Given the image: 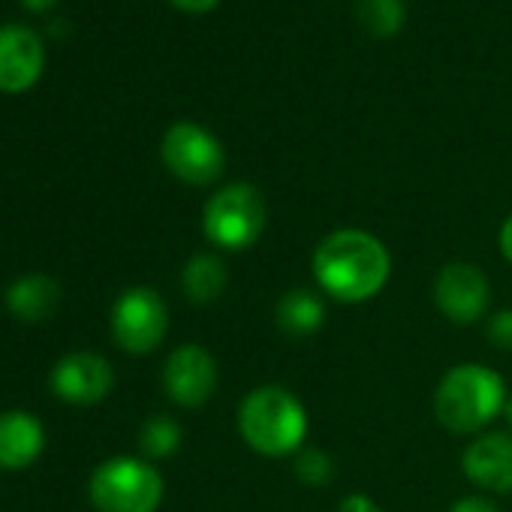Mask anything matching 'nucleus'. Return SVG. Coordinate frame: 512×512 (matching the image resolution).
Returning a JSON list of instances; mask_svg holds the SVG:
<instances>
[{"instance_id":"1","label":"nucleus","mask_w":512,"mask_h":512,"mask_svg":"<svg viewBox=\"0 0 512 512\" xmlns=\"http://www.w3.org/2000/svg\"><path fill=\"white\" fill-rule=\"evenodd\" d=\"M392 272L389 250L365 229H338L314 250V278L323 293L356 305L374 299Z\"/></svg>"},{"instance_id":"2","label":"nucleus","mask_w":512,"mask_h":512,"mask_svg":"<svg viewBox=\"0 0 512 512\" xmlns=\"http://www.w3.org/2000/svg\"><path fill=\"white\" fill-rule=\"evenodd\" d=\"M506 404V383L485 365H455L434 392V416L452 434L485 428Z\"/></svg>"},{"instance_id":"3","label":"nucleus","mask_w":512,"mask_h":512,"mask_svg":"<svg viewBox=\"0 0 512 512\" xmlns=\"http://www.w3.org/2000/svg\"><path fill=\"white\" fill-rule=\"evenodd\" d=\"M238 431L260 455H290L308 434L302 401L284 386H256L238 404Z\"/></svg>"},{"instance_id":"4","label":"nucleus","mask_w":512,"mask_h":512,"mask_svg":"<svg viewBox=\"0 0 512 512\" xmlns=\"http://www.w3.org/2000/svg\"><path fill=\"white\" fill-rule=\"evenodd\" d=\"M269 205L266 196L253 184H226L220 187L202 211V229L211 244L223 250H244L260 241L266 232Z\"/></svg>"},{"instance_id":"5","label":"nucleus","mask_w":512,"mask_h":512,"mask_svg":"<svg viewBox=\"0 0 512 512\" xmlns=\"http://www.w3.org/2000/svg\"><path fill=\"white\" fill-rule=\"evenodd\" d=\"M163 500V476L139 458H109L91 476L97 512H154Z\"/></svg>"},{"instance_id":"6","label":"nucleus","mask_w":512,"mask_h":512,"mask_svg":"<svg viewBox=\"0 0 512 512\" xmlns=\"http://www.w3.org/2000/svg\"><path fill=\"white\" fill-rule=\"evenodd\" d=\"M160 154H163L166 169L193 187H205L217 181L226 166L223 145L205 127L190 124V121H181L166 130Z\"/></svg>"},{"instance_id":"7","label":"nucleus","mask_w":512,"mask_h":512,"mask_svg":"<svg viewBox=\"0 0 512 512\" xmlns=\"http://www.w3.org/2000/svg\"><path fill=\"white\" fill-rule=\"evenodd\" d=\"M169 329L166 302L151 287H133L118 296L112 308L115 344L127 353H151L160 347Z\"/></svg>"},{"instance_id":"8","label":"nucleus","mask_w":512,"mask_h":512,"mask_svg":"<svg viewBox=\"0 0 512 512\" xmlns=\"http://www.w3.org/2000/svg\"><path fill=\"white\" fill-rule=\"evenodd\" d=\"M491 302V284L473 263H446L434 278V305L449 323H476Z\"/></svg>"},{"instance_id":"9","label":"nucleus","mask_w":512,"mask_h":512,"mask_svg":"<svg viewBox=\"0 0 512 512\" xmlns=\"http://www.w3.org/2000/svg\"><path fill=\"white\" fill-rule=\"evenodd\" d=\"M217 362L199 344L172 350L163 365V389L178 407H202L217 392Z\"/></svg>"},{"instance_id":"10","label":"nucleus","mask_w":512,"mask_h":512,"mask_svg":"<svg viewBox=\"0 0 512 512\" xmlns=\"http://www.w3.org/2000/svg\"><path fill=\"white\" fill-rule=\"evenodd\" d=\"M46 64V49L37 31L25 25H4L0 28V91L19 94L28 91Z\"/></svg>"},{"instance_id":"11","label":"nucleus","mask_w":512,"mask_h":512,"mask_svg":"<svg viewBox=\"0 0 512 512\" xmlns=\"http://www.w3.org/2000/svg\"><path fill=\"white\" fill-rule=\"evenodd\" d=\"M115 383L112 365L97 353H70L52 371V392L70 404H94Z\"/></svg>"},{"instance_id":"12","label":"nucleus","mask_w":512,"mask_h":512,"mask_svg":"<svg viewBox=\"0 0 512 512\" xmlns=\"http://www.w3.org/2000/svg\"><path fill=\"white\" fill-rule=\"evenodd\" d=\"M464 476L497 494H512V437L509 434H485L476 437L461 458Z\"/></svg>"},{"instance_id":"13","label":"nucleus","mask_w":512,"mask_h":512,"mask_svg":"<svg viewBox=\"0 0 512 512\" xmlns=\"http://www.w3.org/2000/svg\"><path fill=\"white\" fill-rule=\"evenodd\" d=\"M46 443V431L40 419H34L25 410H7L0 413V467L22 470L28 467Z\"/></svg>"},{"instance_id":"14","label":"nucleus","mask_w":512,"mask_h":512,"mask_svg":"<svg viewBox=\"0 0 512 512\" xmlns=\"http://www.w3.org/2000/svg\"><path fill=\"white\" fill-rule=\"evenodd\" d=\"M61 305V287L49 275H25L7 290V308L22 323H46Z\"/></svg>"},{"instance_id":"15","label":"nucleus","mask_w":512,"mask_h":512,"mask_svg":"<svg viewBox=\"0 0 512 512\" xmlns=\"http://www.w3.org/2000/svg\"><path fill=\"white\" fill-rule=\"evenodd\" d=\"M326 308L311 290H290L278 299L275 323L287 338H308L323 326Z\"/></svg>"},{"instance_id":"16","label":"nucleus","mask_w":512,"mask_h":512,"mask_svg":"<svg viewBox=\"0 0 512 512\" xmlns=\"http://www.w3.org/2000/svg\"><path fill=\"white\" fill-rule=\"evenodd\" d=\"M181 290L193 305H211L226 290V266L214 253H196L181 272Z\"/></svg>"},{"instance_id":"17","label":"nucleus","mask_w":512,"mask_h":512,"mask_svg":"<svg viewBox=\"0 0 512 512\" xmlns=\"http://www.w3.org/2000/svg\"><path fill=\"white\" fill-rule=\"evenodd\" d=\"M359 22L380 40L392 37L404 25V4L401 0H356Z\"/></svg>"},{"instance_id":"18","label":"nucleus","mask_w":512,"mask_h":512,"mask_svg":"<svg viewBox=\"0 0 512 512\" xmlns=\"http://www.w3.org/2000/svg\"><path fill=\"white\" fill-rule=\"evenodd\" d=\"M178 443H181V428L169 416H154L139 431V446L148 458H166L178 449Z\"/></svg>"},{"instance_id":"19","label":"nucleus","mask_w":512,"mask_h":512,"mask_svg":"<svg viewBox=\"0 0 512 512\" xmlns=\"http://www.w3.org/2000/svg\"><path fill=\"white\" fill-rule=\"evenodd\" d=\"M293 470L311 488H323L335 476V464H332L329 452H323V449H305V452H299Z\"/></svg>"},{"instance_id":"20","label":"nucleus","mask_w":512,"mask_h":512,"mask_svg":"<svg viewBox=\"0 0 512 512\" xmlns=\"http://www.w3.org/2000/svg\"><path fill=\"white\" fill-rule=\"evenodd\" d=\"M485 335L488 341L503 350V353H512V311H497L488 323H485Z\"/></svg>"},{"instance_id":"21","label":"nucleus","mask_w":512,"mask_h":512,"mask_svg":"<svg viewBox=\"0 0 512 512\" xmlns=\"http://www.w3.org/2000/svg\"><path fill=\"white\" fill-rule=\"evenodd\" d=\"M338 512H383V509L371 497H365V494H347L338 503Z\"/></svg>"},{"instance_id":"22","label":"nucleus","mask_w":512,"mask_h":512,"mask_svg":"<svg viewBox=\"0 0 512 512\" xmlns=\"http://www.w3.org/2000/svg\"><path fill=\"white\" fill-rule=\"evenodd\" d=\"M449 512H497V506L485 497H461L452 503Z\"/></svg>"},{"instance_id":"23","label":"nucleus","mask_w":512,"mask_h":512,"mask_svg":"<svg viewBox=\"0 0 512 512\" xmlns=\"http://www.w3.org/2000/svg\"><path fill=\"white\" fill-rule=\"evenodd\" d=\"M497 244H500L503 260H506V263H512V214L503 220V226H500V235H497Z\"/></svg>"},{"instance_id":"24","label":"nucleus","mask_w":512,"mask_h":512,"mask_svg":"<svg viewBox=\"0 0 512 512\" xmlns=\"http://www.w3.org/2000/svg\"><path fill=\"white\" fill-rule=\"evenodd\" d=\"M178 10H187V13H208L211 7H217L220 0H172Z\"/></svg>"},{"instance_id":"25","label":"nucleus","mask_w":512,"mask_h":512,"mask_svg":"<svg viewBox=\"0 0 512 512\" xmlns=\"http://www.w3.org/2000/svg\"><path fill=\"white\" fill-rule=\"evenodd\" d=\"M22 4H25L28 10H49V7L58 4V0H22Z\"/></svg>"},{"instance_id":"26","label":"nucleus","mask_w":512,"mask_h":512,"mask_svg":"<svg viewBox=\"0 0 512 512\" xmlns=\"http://www.w3.org/2000/svg\"><path fill=\"white\" fill-rule=\"evenodd\" d=\"M503 419H506V425L512 428V395H509L506 404H503Z\"/></svg>"}]
</instances>
